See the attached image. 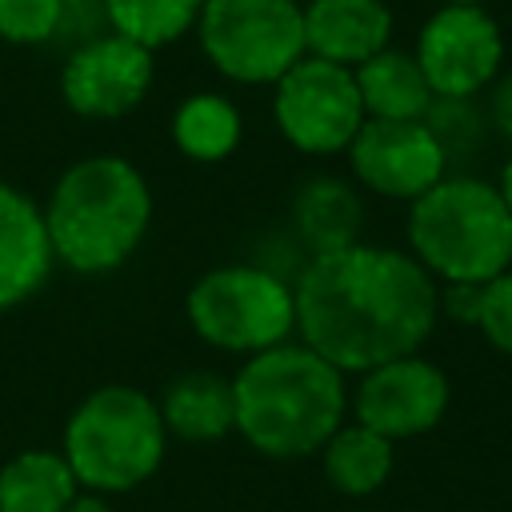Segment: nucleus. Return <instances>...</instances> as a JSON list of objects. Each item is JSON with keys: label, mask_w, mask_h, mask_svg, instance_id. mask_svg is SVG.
Here are the masks:
<instances>
[{"label": "nucleus", "mask_w": 512, "mask_h": 512, "mask_svg": "<svg viewBox=\"0 0 512 512\" xmlns=\"http://www.w3.org/2000/svg\"><path fill=\"white\" fill-rule=\"evenodd\" d=\"M300 344L340 372L420 352L440 320V284L416 256L380 244H348L308 256L292 280Z\"/></svg>", "instance_id": "nucleus-1"}, {"label": "nucleus", "mask_w": 512, "mask_h": 512, "mask_svg": "<svg viewBox=\"0 0 512 512\" xmlns=\"http://www.w3.org/2000/svg\"><path fill=\"white\" fill-rule=\"evenodd\" d=\"M236 432L272 460H300L344 424V372L304 344L256 352L232 376Z\"/></svg>", "instance_id": "nucleus-2"}, {"label": "nucleus", "mask_w": 512, "mask_h": 512, "mask_svg": "<svg viewBox=\"0 0 512 512\" xmlns=\"http://www.w3.org/2000/svg\"><path fill=\"white\" fill-rule=\"evenodd\" d=\"M152 224V192L144 172L112 152L68 164L48 196L44 228L56 264L100 276L120 268Z\"/></svg>", "instance_id": "nucleus-3"}, {"label": "nucleus", "mask_w": 512, "mask_h": 512, "mask_svg": "<svg viewBox=\"0 0 512 512\" xmlns=\"http://www.w3.org/2000/svg\"><path fill=\"white\" fill-rule=\"evenodd\" d=\"M412 256L440 284H484L512 268V212L496 184L444 176L408 208Z\"/></svg>", "instance_id": "nucleus-4"}, {"label": "nucleus", "mask_w": 512, "mask_h": 512, "mask_svg": "<svg viewBox=\"0 0 512 512\" xmlns=\"http://www.w3.org/2000/svg\"><path fill=\"white\" fill-rule=\"evenodd\" d=\"M160 404L132 384H100L64 424V460L84 492L120 496L140 488L164 460Z\"/></svg>", "instance_id": "nucleus-5"}, {"label": "nucleus", "mask_w": 512, "mask_h": 512, "mask_svg": "<svg viewBox=\"0 0 512 512\" xmlns=\"http://www.w3.org/2000/svg\"><path fill=\"white\" fill-rule=\"evenodd\" d=\"M192 332L220 352H268L296 332L292 284L264 264H224L204 272L184 300Z\"/></svg>", "instance_id": "nucleus-6"}, {"label": "nucleus", "mask_w": 512, "mask_h": 512, "mask_svg": "<svg viewBox=\"0 0 512 512\" xmlns=\"http://www.w3.org/2000/svg\"><path fill=\"white\" fill-rule=\"evenodd\" d=\"M204 60L232 84H276L304 56L300 0H204L196 16Z\"/></svg>", "instance_id": "nucleus-7"}, {"label": "nucleus", "mask_w": 512, "mask_h": 512, "mask_svg": "<svg viewBox=\"0 0 512 512\" xmlns=\"http://www.w3.org/2000/svg\"><path fill=\"white\" fill-rule=\"evenodd\" d=\"M272 116L280 136L304 156L348 152L352 136L364 124V104H360L352 68L328 64L304 52L272 84Z\"/></svg>", "instance_id": "nucleus-8"}, {"label": "nucleus", "mask_w": 512, "mask_h": 512, "mask_svg": "<svg viewBox=\"0 0 512 512\" xmlns=\"http://www.w3.org/2000/svg\"><path fill=\"white\" fill-rule=\"evenodd\" d=\"M432 96H480L504 68V32L488 4H436L412 48Z\"/></svg>", "instance_id": "nucleus-9"}, {"label": "nucleus", "mask_w": 512, "mask_h": 512, "mask_svg": "<svg viewBox=\"0 0 512 512\" xmlns=\"http://www.w3.org/2000/svg\"><path fill=\"white\" fill-rule=\"evenodd\" d=\"M152 76V52L108 28L68 48L60 68V96L84 120H120L148 96Z\"/></svg>", "instance_id": "nucleus-10"}, {"label": "nucleus", "mask_w": 512, "mask_h": 512, "mask_svg": "<svg viewBox=\"0 0 512 512\" xmlns=\"http://www.w3.org/2000/svg\"><path fill=\"white\" fill-rule=\"evenodd\" d=\"M356 424L396 440L432 432L448 412V376L424 356H400L360 372L352 392Z\"/></svg>", "instance_id": "nucleus-11"}, {"label": "nucleus", "mask_w": 512, "mask_h": 512, "mask_svg": "<svg viewBox=\"0 0 512 512\" xmlns=\"http://www.w3.org/2000/svg\"><path fill=\"white\" fill-rule=\"evenodd\" d=\"M352 176L384 200H416L448 176V160L424 120H364L348 144Z\"/></svg>", "instance_id": "nucleus-12"}, {"label": "nucleus", "mask_w": 512, "mask_h": 512, "mask_svg": "<svg viewBox=\"0 0 512 512\" xmlns=\"http://www.w3.org/2000/svg\"><path fill=\"white\" fill-rule=\"evenodd\" d=\"M52 244L44 208L16 184L0 180V312L32 300L52 276Z\"/></svg>", "instance_id": "nucleus-13"}, {"label": "nucleus", "mask_w": 512, "mask_h": 512, "mask_svg": "<svg viewBox=\"0 0 512 512\" xmlns=\"http://www.w3.org/2000/svg\"><path fill=\"white\" fill-rule=\"evenodd\" d=\"M392 8L384 0H308L304 52L340 68H356L392 44Z\"/></svg>", "instance_id": "nucleus-14"}, {"label": "nucleus", "mask_w": 512, "mask_h": 512, "mask_svg": "<svg viewBox=\"0 0 512 512\" xmlns=\"http://www.w3.org/2000/svg\"><path fill=\"white\" fill-rule=\"evenodd\" d=\"M352 80L364 104V120H424V112L436 100L416 56L392 44L356 64Z\"/></svg>", "instance_id": "nucleus-15"}, {"label": "nucleus", "mask_w": 512, "mask_h": 512, "mask_svg": "<svg viewBox=\"0 0 512 512\" xmlns=\"http://www.w3.org/2000/svg\"><path fill=\"white\" fill-rule=\"evenodd\" d=\"M160 420L168 436H180L188 444L224 440L236 428L232 380H224L220 372H188L172 380L160 400Z\"/></svg>", "instance_id": "nucleus-16"}, {"label": "nucleus", "mask_w": 512, "mask_h": 512, "mask_svg": "<svg viewBox=\"0 0 512 512\" xmlns=\"http://www.w3.org/2000/svg\"><path fill=\"white\" fill-rule=\"evenodd\" d=\"M360 220H364V208L356 188L336 176H312L308 184H300L292 200V228L312 256L356 244Z\"/></svg>", "instance_id": "nucleus-17"}, {"label": "nucleus", "mask_w": 512, "mask_h": 512, "mask_svg": "<svg viewBox=\"0 0 512 512\" xmlns=\"http://www.w3.org/2000/svg\"><path fill=\"white\" fill-rule=\"evenodd\" d=\"M324 480L344 496H372L396 468V444L364 424H340L320 448Z\"/></svg>", "instance_id": "nucleus-18"}, {"label": "nucleus", "mask_w": 512, "mask_h": 512, "mask_svg": "<svg viewBox=\"0 0 512 512\" xmlns=\"http://www.w3.org/2000/svg\"><path fill=\"white\" fill-rule=\"evenodd\" d=\"M80 484L60 452L28 448L0 468V512H64Z\"/></svg>", "instance_id": "nucleus-19"}, {"label": "nucleus", "mask_w": 512, "mask_h": 512, "mask_svg": "<svg viewBox=\"0 0 512 512\" xmlns=\"http://www.w3.org/2000/svg\"><path fill=\"white\" fill-rule=\"evenodd\" d=\"M244 132L240 108L220 96V92H192L180 100L176 116H172V140L188 160L212 164L236 152Z\"/></svg>", "instance_id": "nucleus-20"}, {"label": "nucleus", "mask_w": 512, "mask_h": 512, "mask_svg": "<svg viewBox=\"0 0 512 512\" xmlns=\"http://www.w3.org/2000/svg\"><path fill=\"white\" fill-rule=\"evenodd\" d=\"M112 32L156 52L196 28L204 0H100Z\"/></svg>", "instance_id": "nucleus-21"}, {"label": "nucleus", "mask_w": 512, "mask_h": 512, "mask_svg": "<svg viewBox=\"0 0 512 512\" xmlns=\"http://www.w3.org/2000/svg\"><path fill=\"white\" fill-rule=\"evenodd\" d=\"M424 128L436 136L444 160L452 164V160L476 156V152L484 148L492 124H488V112L480 108L476 96H464V100H456V96H436L432 108L424 112Z\"/></svg>", "instance_id": "nucleus-22"}, {"label": "nucleus", "mask_w": 512, "mask_h": 512, "mask_svg": "<svg viewBox=\"0 0 512 512\" xmlns=\"http://www.w3.org/2000/svg\"><path fill=\"white\" fill-rule=\"evenodd\" d=\"M64 0H0V40L36 48L60 36Z\"/></svg>", "instance_id": "nucleus-23"}, {"label": "nucleus", "mask_w": 512, "mask_h": 512, "mask_svg": "<svg viewBox=\"0 0 512 512\" xmlns=\"http://www.w3.org/2000/svg\"><path fill=\"white\" fill-rule=\"evenodd\" d=\"M472 328L504 356H512V268L480 284V308Z\"/></svg>", "instance_id": "nucleus-24"}, {"label": "nucleus", "mask_w": 512, "mask_h": 512, "mask_svg": "<svg viewBox=\"0 0 512 512\" xmlns=\"http://www.w3.org/2000/svg\"><path fill=\"white\" fill-rule=\"evenodd\" d=\"M480 308V284H440V312L456 324H472Z\"/></svg>", "instance_id": "nucleus-25"}, {"label": "nucleus", "mask_w": 512, "mask_h": 512, "mask_svg": "<svg viewBox=\"0 0 512 512\" xmlns=\"http://www.w3.org/2000/svg\"><path fill=\"white\" fill-rule=\"evenodd\" d=\"M484 112H488V124L512 144V72H500V76L492 80Z\"/></svg>", "instance_id": "nucleus-26"}, {"label": "nucleus", "mask_w": 512, "mask_h": 512, "mask_svg": "<svg viewBox=\"0 0 512 512\" xmlns=\"http://www.w3.org/2000/svg\"><path fill=\"white\" fill-rule=\"evenodd\" d=\"M64 512H112V508H108V500H104L100 492H84V488H80L76 500H72Z\"/></svg>", "instance_id": "nucleus-27"}, {"label": "nucleus", "mask_w": 512, "mask_h": 512, "mask_svg": "<svg viewBox=\"0 0 512 512\" xmlns=\"http://www.w3.org/2000/svg\"><path fill=\"white\" fill-rule=\"evenodd\" d=\"M496 192H500V200H504V208L512 212V160L500 168V180H496Z\"/></svg>", "instance_id": "nucleus-28"}, {"label": "nucleus", "mask_w": 512, "mask_h": 512, "mask_svg": "<svg viewBox=\"0 0 512 512\" xmlns=\"http://www.w3.org/2000/svg\"><path fill=\"white\" fill-rule=\"evenodd\" d=\"M436 4H488V0H436Z\"/></svg>", "instance_id": "nucleus-29"}]
</instances>
